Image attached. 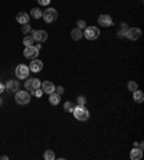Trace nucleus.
Returning a JSON list of instances; mask_svg holds the SVG:
<instances>
[{"label": "nucleus", "mask_w": 144, "mask_h": 160, "mask_svg": "<svg viewBox=\"0 0 144 160\" xmlns=\"http://www.w3.org/2000/svg\"><path fill=\"white\" fill-rule=\"evenodd\" d=\"M59 101H61V95H59V94H56V93L49 94V102L52 106H58Z\"/></svg>", "instance_id": "a211bd4d"}, {"label": "nucleus", "mask_w": 144, "mask_h": 160, "mask_svg": "<svg viewBox=\"0 0 144 160\" xmlns=\"http://www.w3.org/2000/svg\"><path fill=\"white\" fill-rule=\"evenodd\" d=\"M42 87V91L45 94H52L55 93V85L50 82V81H43V84L41 85Z\"/></svg>", "instance_id": "ddd939ff"}, {"label": "nucleus", "mask_w": 144, "mask_h": 160, "mask_svg": "<svg viewBox=\"0 0 144 160\" xmlns=\"http://www.w3.org/2000/svg\"><path fill=\"white\" fill-rule=\"evenodd\" d=\"M3 106V100H2V97H0V107Z\"/></svg>", "instance_id": "473e14b6"}, {"label": "nucleus", "mask_w": 144, "mask_h": 160, "mask_svg": "<svg viewBox=\"0 0 144 160\" xmlns=\"http://www.w3.org/2000/svg\"><path fill=\"white\" fill-rule=\"evenodd\" d=\"M33 43H35V39L32 38V35L23 38V45H25V46H33Z\"/></svg>", "instance_id": "aec40b11"}, {"label": "nucleus", "mask_w": 144, "mask_h": 160, "mask_svg": "<svg viewBox=\"0 0 144 160\" xmlns=\"http://www.w3.org/2000/svg\"><path fill=\"white\" fill-rule=\"evenodd\" d=\"M43 157H45V160H55V153L52 150H46Z\"/></svg>", "instance_id": "b1692460"}, {"label": "nucleus", "mask_w": 144, "mask_h": 160, "mask_svg": "<svg viewBox=\"0 0 144 160\" xmlns=\"http://www.w3.org/2000/svg\"><path fill=\"white\" fill-rule=\"evenodd\" d=\"M125 36L130 41H138L141 38V29H138V28H128L127 32H125Z\"/></svg>", "instance_id": "0eeeda50"}, {"label": "nucleus", "mask_w": 144, "mask_h": 160, "mask_svg": "<svg viewBox=\"0 0 144 160\" xmlns=\"http://www.w3.org/2000/svg\"><path fill=\"white\" fill-rule=\"evenodd\" d=\"M133 98H134V101L137 102V104H141V102L144 101V94L141 93L140 89L137 88L134 93H133Z\"/></svg>", "instance_id": "dca6fc26"}, {"label": "nucleus", "mask_w": 144, "mask_h": 160, "mask_svg": "<svg viewBox=\"0 0 144 160\" xmlns=\"http://www.w3.org/2000/svg\"><path fill=\"white\" fill-rule=\"evenodd\" d=\"M42 17H43V20H45L46 23H54L58 19V12L55 9L49 7V9H46L45 12H42Z\"/></svg>", "instance_id": "20e7f679"}, {"label": "nucleus", "mask_w": 144, "mask_h": 160, "mask_svg": "<svg viewBox=\"0 0 144 160\" xmlns=\"http://www.w3.org/2000/svg\"><path fill=\"white\" fill-rule=\"evenodd\" d=\"M63 108H65V111H69V113H72L75 108V104L74 102H71V101H66L65 104H63Z\"/></svg>", "instance_id": "4be33fe9"}, {"label": "nucleus", "mask_w": 144, "mask_h": 160, "mask_svg": "<svg viewBox=\"0 0 144 160\" xmlns=\"http://www.w3.org/2000/svg\"><path fill=\"white\" fill-rule=\"evenodd\" d=\"M37 3L41 4V6H48L50 3V0H37Z\"/></svg>", "instance_id": "c85d7f7f"}, {"label": "nucleus", "mask_w": 144, "mask_h": 160, "mask_svg": "<svg viewBox=\"0 0 144 160\" xmlns=\"http://www.w3.org/2000/svg\"><path fill=\"white\" fill-rule=\"evenodd\" d=\"M9 157L7 156H0V160H7Z\"/></svg>", "instance_id": "2f4dec72"}, {"label": "nucleus", "mask_w": 144, "mask_h": 160, "mask_svg": "<svg viewBox=\"0 0 144 160\" xmlns=\"http://www.w3.org/2000/svg\"><path fill=\"white\" fill-rule=\"evenodd\" d=\"M29 19H30V16L25 12H20V13H17L16 15V20H17V23H20V25L29 23Z\"/></svg>", "instance_id": "4468645a"}, {"label": "nucleus", "mask_w": 144, "mask_h": 160, "mask_svg": "<svg viewBox=\"0 0 144 160\" xmlns=\"http://www.w3.org/2000/svg\"><path fill=\"white\" fill-rule=\"evenodd\" d=\"M85 102H86V100L82 95H79V97L76 98V104H78V106H85Z\"/></svg>", "instance_id": "bb28decb"}, {"label": "nucleus", "mask_w": 144, "mask_h": 160, "mask_svg": "<svg viewBox=\"0 0 144 160\" xmlns=\"http://www.w3.org/2000/svg\"><path fill=\"white\" fill-rule=\"evenodd\" d=\"M33 93H35V95H36V97H42V93H43V91H42L41 88H37V89H35Z\"/></svg>", "instance_id": "c756f323"}, {"label": "nucleus", "mask_w": 144, "mask_h": 160, "mask_svg": "<svg viewBox=\"0 0 144 160\" xmlns=\"http://www.w3.org/2000/svg\"><path fill=\"white\" fill-rule=\"evenodd\" d=\"M98 23L103 26V28H108V26L112 25V19L110 15H101V16L98 17Z\"/></svg>", "instance_id": "f8f14e48"}, {"label": "nucleus", "mask_w": 144, "mask_h": 160, "mask_svg": "<svg viewBox=\"0 0 144 160\" xmlns=\"http://www.w3.org/2000/svg\"><path fill=\"white\" fill-rule=\"evenodd\" d=\"M130 157H131L133 160H140L141 157H143V149L134 147L131 150V153H130Z\"/></svg>", "instance_id": "2eb2a0df"}, {"label": "nucleus", "mask_w": 144, "mask_h": 160, "mask_svg": "<svg viewBox=\"0 0 144 160\" xmlns=\"http://www.w3.org/2000/svg\"><path fill=\"white\" fill-rule=\"evenodd\" d=\"M37 55H39V51H37L35 46H26L25 51H23V56L30 59V61H32V59H36Z\"/></svg>", "instance_id": "6e6552de"}, {"label": "nucleus", "mask_w": 144, "mask_h": 160, "mask_svg": "<svg viewBox=\"0 0 144 160\" xmlns=\"http://www.w3.org/2000/svg\"><path fill=\"white\" fill-rule=\"evenodd\" d=\"M76 28H79V29H85V28H86V22L84 20V19H79V20L76 22Z\"/></svg>", "instance_id": "a878e982"}, {"label": "nucleus", "mask_w": 144, "mask_h": 160, "mask_svg": "<svg viewBox=\"0 0 144 160\" xmlns=\"http://www.w3.org/2000/svg\"><path fill=\"white\" fill-rule=\"evenodd\" d=\"M30 30H32V28H30V25H29V23H25V25H22V33H23V35L30 33Z\"/></svg>", "instance_id": "393cba45"}, {"label": "nucleus", "mask_w": 144, "mask_h": 160, "mask_svg": "<svg viewBox=\"0 0 144 160\" xmlns=\"http://www.w3.org/2000/svg\"><path fill=\"white\" fill-rule=\"evenodd\" d=\"M72 114H74V117L76 118V120H79V121H86V120L89 118V111H88L84 106L75 107Z\"/></svg>", "instance_id": "f257e3e1"}, {"label": "nucleus", "mask_w": 144, "mask_h": 160, "mask_svg": "<svg viewBox=\"0 0 144 160\" xmlns=\"http://www.w3.org/2000/svg\"><path fill=\"white\" fill-rule=\"evenodd\" d=\"M29 16L33 17V19H41V17H42V10L39 7L32 9V12H30V15H29Z\"/></svg>", "instance_id": "6ab92c4d"}, {"label": "nucleus", "mask_w": 144, "mask_h": 160, "mask_svg": "<svg viewBox=\"0 0 144 160\" xmlns=\"http://www.w3.org/2000/svg\"><path fill=\"white\" fill-rule=\"evenodd\" d=\"M41 85H42V82L37 80V78H30V80H28L25 82V88H26V91H29V93H33L35 89L41 88Z\"/></svg>", "instance_id": "423d86ee"}, {"label": "nucleus", "mask_w": 144, "mask_h": 160, "mask_svg": "<svg viewBox=\"0 0 144 160\" xmlns=\"http://www.w3.org/2000/svg\"><path fill=\"white\" fill-rule=\"evenodd\" d=\"M82 35H84V38H86L88 41H95L99 36V29L95 28V26H86L85 30L82 32Z\"/></svg>", "instance_id": "7ed1b4c3"}, {"label": "nucleus", "mask_w": 144, "mask_h": 160, "mask_svg": "<svg viewBox=\"0 0 144 160\" xmlns=\"http://www.w3.org/2000/svg\"><path fill=\"white\" fill-rule=\"evenodd\" d=\"M19 82L15 80H9L7 82H6V85H4V89H7L9 93H17L19 91Z\"/></svg>", "instance_id": "9d476101"}, {"label": "nucleus", "mask_w": 144, "mask_h": 160, "mask_svg": "<svg viewBox=\"0 0 144 160\" xmlns=\"http://www.w3.org/2000/svg\"><path fill=\"white\" fill-rule=\"evenodd\" d=\"M16 76L19 78V80H28L29 76V72H30V69H29V67H26V65H23V63H20V65H17L16 67Z\"/></svg>", "instance_id": "39448f33"}, {"label": "nucleus", "mask_w": 144, "mask_h": 160, "mask_svg": "<svg viewBox=\"0 0 144 160\" xmlns=\"http://www.w3.org/2000/svg\"><path fill=\"white\" fill-rule=\"evenodd\" d=\"M71 36H72V39H74V41H79L81 38H84L82 29H79V28H75V29L71 32Z\"/></svg>", "instance_id": "f3484780"}, {"label": "nucleus", "mask_w": 144, "mask_h": 160, "mask_svg": "<svg viewBox=\"0 0 144 160\" xmlns=\"http://www.w3.org/2000/svg\"><path fill=\"white\" fill-rule=\"evenodd\" d=\"M15 101H16V104H19V106H26V104H29V101H30V94H29V91H17L16 94H15Z\"/></svg>", "instance_id": "f03ea898"}, {"label": "nucleus", "mask_w": 144, "mask_h": 160, "mask_svg": "<svg viewBox=\"0 0 144 160\" xmlns=\"http://www.w3.org/2000/svg\"><path fill=\"white\" fill-rule=\"evenodd\" d=\"M55 93L61 95V94L65 93V88H63V87H56V88H55Z\"/></svg>", "instance_id": "cd10ccee"}, {"label": "nucleus", "mask_w": 144, "mask_h": 160, "mask_svg": "<svg viewBox=\"0 0 144 160\" xmlns=\"http://www.w3.org/2000/svg\"><path fill=\"white\" fill-rule=\"evenodd\" d=\"M4 91V84H2V82H0V94L3 93Z\"/></svg>", "instance_id": "7c9ffc66"}, {"label": "nucleus", "mask_w": 144, "mask_h": 160, "mask_svg": "<svg viewBox=\"0 0 144 160\" xmlns=\"http://www.w3.org/2000/svg\"><path fill=\"white\" fill-rule=\"evenodd\" d=\"M127 87H128V89H130L131 93H134V91H136V89L138 88V85H137L136 81H130V82L127 84Z\"/></svg>", "instance_id": "5701e85b"}, {"label": "nucleus", "mask_w": 144, "mask_h": 160, "mask_svg": "<svg viewBox=\"0 0 144 160\" xmlns=\"http://www.w3.org/2000/svg\"><path fill=\"white\" fill-rule=\"evenodd\" d=\"M30 33H32V38L36 42H45L48 39V33L45 30H30Z\"/></svg>", "instance_id": "1a4fd4ad"}, {"label": "nucleus", "mask_w": 144, "mask_h": 160, "mask_svg": "<svg viewBox=\"0 0 144 160\" xmlns=\"http://www.w3.org/2000/svg\"><path fill=\"white\" fill-rule=\"evenodd\" d=\"M42 68H43V62L39 59H32V62L29 65V69L32 72H41Z\"/></svg>", "instance_id": "9b49d317"}, {"label": "nucleus", "mask_w": 144, "mask_h": 160, "mask_svg": "<svg viewBox=\"0 0 144 160\" xmlns=\"http://www.w3.org/2000/svg\"><path fill=\"white\" fill-rule=\"evenodd\" d=\"M127 29H128L127 23H121V29L117 32V35H118L120 38H123V36H125V32H127Z\"/></svg>", "instance_id": "412c9836"}]
</instances>
